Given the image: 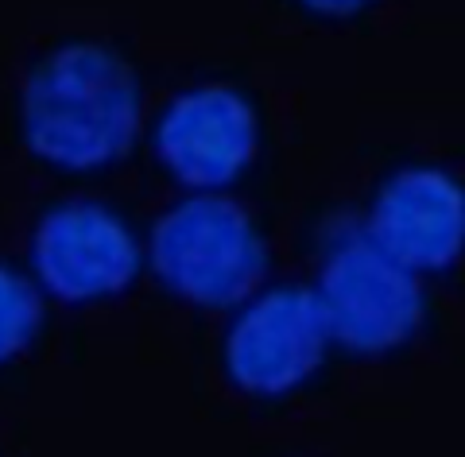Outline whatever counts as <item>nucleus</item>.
I'll return each mask as SVG.
<instances>
[{"label": "nucleus", "mask_w": 465, "mask_h": 457, "mask_svg": "<svg viewBox=\"0 0 465 457\" xmlns=\"http://www.w3.org/2000/svg\"><path fill=\"white\" fill-rule=\"evenodd\" d=\"M143 90L133 66L101 43H63L24 82L20 128L32 155L58 171H101L133 152Z\"/></svg>", "instance_id": "nucleus-1"}, {"label": "nucleus", "mask_w": 465, "mask_h": 457, "mask_svg": "<svg viewBox=\"0 0 465 457\" xmlns=\"http://www.w3.org/2000/svg\"><path fill=\"white\" fill-rule=\"evenodd\" d=\"M148 260L171 294L229 311L256 294L268 272V244L241 202L191 194L155 221Z\"/></svg>", "instance_id": "nucleus-2"}, {"label": "nucleus", "mask_w": 465, "mask_h": 457, "mask_svg": "<svg viewBox=\"0 0 465 457\" xmlns=\"http://www.w3.org/2000/svg\"><path fill=\"white\" fill-rule=\"evenodd\" d=\"M311 291L326 314L330 342L361 357L400 349L423 326L427 299L419 275L381 253L361 221L333 229Z\"/></svg>", "instance_id": "nucleus-3"}, {"label": "nucleus", "mask_w": 465, "mask_h": 457, "mask_svg": "<svg viewBox=\"0 0 465 457\" xmlns=\"http://www.w3.org/2000/svg\"><path fill=\"white\" fill-rule=\"evenodd\" d=\"M140 241L128 221L90 198L58 202L32 233L35 287L63 303H97L133 287L140 275Z\"/></svg>", "instance_id": "nucleus-4"}, {"label": "nucleus", "mask_w": 465, "mask_h": 457, "mask_svg": "<svg viewBox=\"0 0 465 457\" xmlns=\"http://www.w3.org/2000/svg\"><path fill=\"white\" fill-rule=\"evenodd\" d=\"M330 326L311 287H275L252 294L225 337L229 380L252 395H287L322 368Z\"/></svg>", "instance_id": "nucleus-5"}, {"label": "nucleus", "mask_w": 465, "mask_h": 457, "mask_svg": "<svg viewBox=\"0 0 465 457\" xmlns=\"http://www.w3.org/2000/svg\"><path fill=\"white\" fill-rule=\"evenodd\" d=\"M361 229L419 279L446 272L465 253V186L439 167L396 171L381 186Z\"/></svg>", "instance_id": "nucleus-6"}, {"label": "nucleus", "mask_w": 465, "mask_h": 457, "mask_svg": "<svg viewBox=\"0 0 465 457\" xmlns=\"http://www.w3.org/2000/svg\"><path fill=\"white\" fill-rule=\"evenodd\" d=\"M155 152L183 186L210 194L256 155V113L229 85H194L171 101L155 128Z\"/></svg>", "instance_id": "nucleus-7"}, {"label": "nucleus", "mask_w": 465, "mask_h": 457, "mask_svg": "<svg viewBox=\"0 0 465 457\" xmlns=\"http://www.w3.org/2000/svg\"><path fill=\"white\" fill-rule=\"evenodd\" d=\"M43 326V299L27 275L0 263V364L16 361Z\"/></svg>", "instance_id": "nucleus-8"}, {"label": "nucleus", "mask_w": 465, "mask_h": 457, "mask_svg": "<svg viewBox=\"0 0 465 457\" xmlns=\"http://www.w3.org/2000/svg\"><path fill=\"white\" fill-rule=\"evenodd\" d=\"M311 12H322V16H349V12L365 8L369 0H302Z\"/></svg>", "instance_id": "nucleus-9"}]
</instances>
